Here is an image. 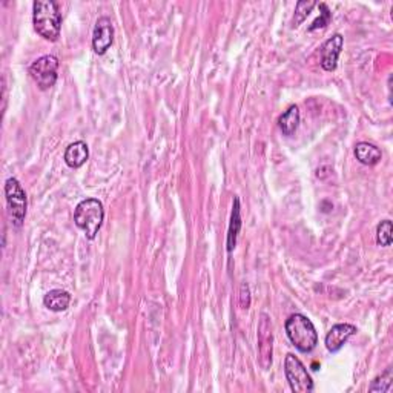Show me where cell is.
<instances>
[{
	"mask_svg": "<svg viewBox=\"0 0 393 393\" xmlns=\"http://www.w3.org/2000/svg\"><path fill=\"white\" fill-rule=\"evenodd\" d=\"M33 23L37 34L56 42L61 31V13L54 0H36L33 3Z\"/></svg>",
	"mask_w": 393,
	"mask_h": 393,
	"instance_id": "obj_1",
	"label": "cell"
},
{
	"mask_svg": "<svg viewBox=\"0 0 393 393\" xmlns=\"http://www.w3.org/2000/svg\"><path fill=\"white\" fill-rule=\"evenodd\" d=\"M286 334L290 343L302 353L312 352L318 344V334L313 322L303 313H294L286 320Z\"/></svg>",
	"mask_w": 393,
	"mask_h": 393,
	"instance_id": "obj_2",
	"label": "cell"
},
{
	"mask_svg": "<svg viewBox=\"0 0 393 393\" xmlns=\"http://www.w3.org/2000/svg\"><path fill=\"white\" fill-rule=\"evenodd\" d=\"M103 205L97 198L82 200L74 211L75 226L83 230L88 240H94L97 237L100 228L103 225Z\"/></svg>",
	"mask_w": 393,
	"mask_h": 393,
	"instance_id": "obj_3",
	"label": "cell"
},
{
	"mask_svg": "<svg viewBox=\"0 0 393 393\" xmlns=\"http://www.w3.org/2000/svg\"><path fill=\"white\" fill-rule=\"evenodd\" d=\"M5 197H6V205L8 211H10L13 225L15 228H20L25 221L27 217V207H28V200L25 189L22 188L17 179H8L5 183Z\"/></svg>",
	"mask_w": 393,
	"mask_h": 393,
	"instance_id": "obj_4",
	"label": "cell"
},
{
	"mask_svg": "<svg viewBox=\"0 0 393 393\" xmlns=\"http://www.w3.org/2000/svg\"><path fill=\"white\" fill-rule=\"evenodd\" d=\"M284 373L292 392L295 393H311L313 390L312 376L307 372L306 366L295 355H289L284 359Z\"/></svg>",
	"mask_w": 393,
	"mask_h": 393,
	"instance_id": "obj_5",
	"label": "cell"
},
{
	"mask_svg": "<svg viewBox=\"0 0 393 393\" xmlns=\"http://www.w3.org/2000/svg\"><path fill=\"white\" fill-rule=\"evenodd\" d=\"M59 71V60L54 56H43L37 59L33 65L29 66V74L33 80L37 83L38 89L48 91L57 82Z\"/></svg>",
	"mask_w": 393,
	"mask_h": 393,
	"instance_id": "obj_6",
	"label": "cell"
},
{
	"mask_svg": "<svg viewBox=\"0 0 393 393\" xmlns=\"http://www.w3.org/2000/svg\"><path fill=\"white\" fill-rule=\"evenodd\" d=\"M274 335H272V322L267 313H261L258 322V363L267 371L272 366V353H274Z\"/></svg>",
	"mask_w": 393,
	"mask_h": 393,
	"instance_id": "obj_7",
	"label": "cell"
},
{
	"mask_svg": "<svg viewBox=\"0 0 393 393\" xmlns=\"http://www.w3.org/2000/svg\"><path fill=\"white\" fill-rule=\"evenodd\" d=\"M114 42V25L110 17H100L96 22L94 27V34H92V48L98 56L103 54L111 48Z\"/></svg>",
	"mask_w": 393,
	"mask_h": 393,
	"instance_id": "obj_8",
	"label": "cell"
},
{
	"mask_svg": "<svg viewBox=\"0 0 393 393\" xmlns=\"http://www.w3.org/2000/svg\"><path fill=\"white\" fill-rule=\"evenodd\" d=\"M343 46H344V38L341 34H335L322 43V46L320 48V56H321L320 64L325 71L329 73L335 71L338 65V57H340Z\"/></svg>",
	"mask_w": 393,
	"mask_h": 393,
	"instance_id": "obj_9",
	"label": "cell"
},
{
	"mask_svg": "<svg viewBox=\"0 0 393 393\" xmlns=\"http://www.w3.org/2000/svg\"><path fill=\"white\" fill-rule=\"evenodd\" d=\"M357 334V327L353 325H335L326 335V348L329 352L336 353L343 349V346Z\"/></svg>",
	"mask_w": 393,
	"mask_h": 393,
	"instance_id": "obj_10",
	"label": "cell"
},
{
	"mask_svg": "<svg viewBox=\"0 0 393 393\" xmlns=\"http://www.w3.org/2000/svg\"><path fill=\"white\" fill-rule=\"evenodd\" d=\"M88 158H89L88 144L82 140L71 143L65 151V163L73 169L82 168L84 163H87Z\"/></svg>",
	"mask_w": 393,
	"mask_h": 393,
	"instance_id": "obj_11",
	"label": "cell"
},
{
	"mask_svg": "<svg viewBox=\"0 0 393 393\" xmlns=\"http://www.w3.org/2000/svg\"><path fill=\"white\" fill-rule=\"evenodd\" d=\"M355 157L361 165L373 166L376 163H380L383 152L378 146H375L369 142H359L355 146Z\"/></svg>",
	"mask_w": 393,
	"mask_h": 393,
	"instance_id": "obj_12",
	"label": "cell"
},
{
	"mask_svg": "<svg viewBox=\"0 0 393 393\" xmlns=\"http://www.w3.org/2000/svg\"><path fill=\"white\" fill-rule=\"evenodd\" d=\"M242 229V214H240V198H234V207H232V215H230V223H229V230H228V252H232L237 246L238 234Z\"/></svg>",
	"mask_w": 393,
	"mask_h": 393,
	"instance_id": "obj_13",
	"label": "cell"
},
{
	"mask_svg": "<svg viewBox=\"0 0 393 393\" xmlns=\"http://www.w3.org/2000/svg\"><path fill=\"white\" fill-rule=\"evenodd\" d=\"M69 303H71V295H69L66 290H61V289L50 290L43 298L45 307H48V309L52 312L66 311Z\"/></svg>",
	"mask_w": 393,
	"mask_h": 393,
	"instance_id": "obj_14",
	"label": "cell"
},
{
	"mask_svg": "<svg viewBox=\"0 0 393 393\" xmlns=\"http://www.w3.org/2000/svg\"><path fill=\"white\" fill-rule=\"evenodd\" d=\"M299 125V110L297 105H290L288 111L279 119V126L284 135H292Z\"/></svg>",
	"mask_w": 393,
	"mask_h": 393,
	"instance_id": "obj_15",
	"label": "cell"
},
{
	"mask_svg": "<svg viewBox=\"0 0 393 393\" xmlns=\"http://www.w3.org/2000/svg\"><path fill=\"white\" fill-rule=\"evenodd\" d=\"M392 381H393V369L387 367L386 372H383L380 376H376L373 383L371 384L369 390L371 392H392Z\"/></svg>",
	"mask_w": 393,
	"mask_h": 393,
	"instance_id": "obj_16",
	"label": "cell"
},
{
	"mask_svg": "<svg viewBox=\"0 0 393 393\" xmlns=\"http://www.w3.org/2000/svg\"><path fill=\"white\" fill-rule=\"evenodd\" d=\"M393 228H392V221L390 220H383L378 228H376V243L383 248H387V246L392 244L393 240Z\"/></svg>",
	"mask_w": 393,
	"mask_h": 393,
	"instance_id": "obj_17",
	"label": "cell"
},
{
	"mask_svg": "<svg viewBox=\"0 0 393 393\" xmlns=\"http://www.w3.org/2000/svg\"><path fill=\"white\" fill-rule=\"evenodd\" d=\"M315 6H317V2H307V0H302V2H298L297 8H295V17H294V22H292V27L294 28L299 27V23L304 22V19L312 13Z\"/></svg>",
	"mask_w": 393,
	"mask_h": 393,
	"instance_id": "obj_18",
	"label": "cell"
},
{
	"mask_svg": "<svg viewBox=\"0 0 393 393\" xmlns=\"http://www.w3.org/2000/svg\"><path fill=\"white\" fill-rule=\"evenodd\" d=\"M320 10H321V15L309 27V31L325 28L326 25H329L330 19H332V13H330V10H329L326 3H320Z\"/></svg>",
	"mask_w": 393,
	"mask_h": 393,
	"instance_id": "obj_19",
	"label": "cell"
}]
</instances>
